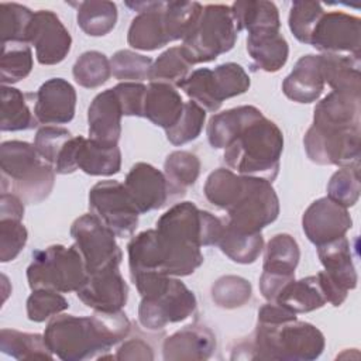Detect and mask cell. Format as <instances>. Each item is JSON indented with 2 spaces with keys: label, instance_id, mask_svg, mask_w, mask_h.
I'll use <instances>...</instances> for the list:
<instances>
[{
  "label": "cell",
  "instance_id": "44",
  "mask_svg": "<svg viewBox=\"0 0 361 361\" xmlns=\"http://www.w3.org/2000/svg\"><path fill=\"white\" fill-rule=\"evenodd\" d=\"M360 164L341 166L329 180L327 197L348 209L360 197Z\"/></svg>",
  "mask_w": 361,
  "mask_h": 361
},
{
  "label": "cell",
  "instance_id": "24",
  "mask_svg": "<svg viewBox=\"0 0 361 361\" xmlns=\"http://www.w3.org/2000/svg\"><path fill=\"white\" fill-rule=\"evenodd\" d=\"M285 96L296 103H313L324 90L319 55H303L282 83Z\"/></svg>",
  "mask_w": 361,
  "mask_h": 361
},
{
  "label": "cell",
  "instance_id": "9",
  "mask_svg": "<svg viewBox=\"0 0 361 361\" xmlns=\"http://www.w3.org/2000/svg\"><path fill=\"white\" fill-rule=\"evenodd\" d=\"M250 85V76L241 65L226 62L214 69L193 71L183 80L180 89L202 109L216 113L226 99L245 93Z\"/></svg>",
  "mask_w": 361,
  "mask_h": 361
},
{
  "label": "cell",
  "instance_id": "38",
  "mask_svg": "<svg viewBox=\"0 0 361 361\" xmlns=\"http://www.w3.org/2000/svg\"><path fill=\"white\" fill-rule=\"evenodd\" d=\"M203 6L197 1H165L164 25L169 42L185 39L196 25Z\"/></svg>",
  "mask_w": 361,
  "mask_h": 361
},
{
  "label": "cell",
  "instance_id": "21",
  "mask_svg": "<svg viewBox=\"0 0 361 361\" xmlns=\"http://www.w3.org/2000/svg\"><path fill=\"white\" fill-rule=\"evenodd\" d=\"M75 87L62 78L44 82L35 93L34 116L39 124H66L75 116Z\"/></svg>",
  "mask_w": 361,
  "mask_h": 361
},
{
  "label": "cell",
  "instance_id": "11",
  "mask_svg": "<svg viewBox=\"0 0 361 361\" xmlns=\"http://www.w3.org/2000/svg\"><path fill=\"white\" fill-rule=\"evenodd\" d=\"M71 235L87 274L120 267L123 252L116 243V234L93 213L78 217L71 226Z\"/></svg>",
  "mask_w": 361,
  "mask_h": 361
},
{
  "label": "cell",
  "instance_id": "19",
  "mask_svg": "<svg viewBox=\"0 0 361 361\" xmlns=\"http://www.w3.org/2000/svg\"><path fill=\"white\" fill-rule=\"evenodd\" d=\"M123 185L141 214L165 206L171 193L165 175L145 162L133 165Z\"/></svg>",
  "mask_w": 361,
  "mask_h": 361
},
{
  "label": "cell",
  "instance_id": "5",
  "mask_svg": "<svg viewBox=\"0 0 361 361\" xmlns=\"http://www.w3.org/2000/svg\"><path fill=\"white\" fill-rule=\"evenodd\" d=\"M326 345L323 333L313 324L298 319L282 323L257 322L251 358L278 361H312Z\"/></svg>",
  "mask_w": 361,
  "mask_h": 361
},
{
  "label": "cell",
  "instance_id": "30",
  "mask_svg": "<svg viewBox=\"0 0 361 361\" xmlns=\"http://www.w3.org/2000/svg\"><path fill=\"white\" fill-rule=\"evenodd\" d=\"M320 68L324 85L334 92L361 94L360 56L322 54Z\"/></svg>",
  "mask_w": 361,
  "mask_h": 361
},
{
  "label": "cell",
  "instance_id": "14",
  "mask_svg": "<svg viewBox=\"0 0 361 361\" xmlns=\"http://www.w3.org/2000/svg\"><path fill=\"white\" fill-rule=\"evenodd\" d=\"M361 131L310 126L303 137L307 158L317 165H355L361 157Z\"/></svg>",
  "mask_w": 361,
  "mask_h": 361
},
{
  "label": "cell",
  "instance_id": "54",
  "mask_svg": "<svg viewBox=\"0 0 361 361\" xmlns=\"http://www.w3.org/2000/svg\"><path fill=\"white\" fill-rule=\"evenodd\" d=\"M116 360H152L154 353L152 348L140 338H131L124 341L114 355Z\"/></svg>",
  "mask_w": 361,
  "mask_h": 361
},
{
  "label": "cell",
  "instance_id": "23",
  "mask_svg": "<svg viewBox=\"0 0 361 361\" xmlns=\"http://www.w3.org/2000/svg\"><path fill=\"white\" fill-rule=\"evenodd\" d=\"M121 117L123 111L113 89L99 93L87 109L89 138L106 145H117L121 135Z\"/></svg>",
  "mask_w": 361,
  "mask_h": 361
},
{
  "label": "cell",
  "instance_id": "45",
  "mask_svg": "<svg viewBox=\"0 0 361 361\" xmlns=\"http://www.w3.org/2000/svg\"><path fill=\"white\" fill-rule=\"evenodd\" d=\"M326 11L319 1H293L289 11V28L293 37L302 44H310L312 34Z\"/></svg>",
  "mask_w": 361,
  "mask_h": 361
},
{
  "label": "cell",
  "instance_id": "47",
  "mask_svg": "<svg viewBox=\"0 0 361 361\" xmlns=\"http://www.w3.org/2000/svg\"><path fill=\"white\" fill-rule=\"evenodd\" d=\"M204 120L206 110L192 100L186 102L183 106L182 116L179 117L176 124L165 130L168 141L178 147L196 140L203 130Z\"/></svg>",
  "mask_w": 361,
  "mask_h": 361
},
{
  "label": "cell",
  "instance_id": "46",
  "mask_svg": "<svg viewBox=\"0 0 361 361\" xmlns=\"http://www.w3.org/2000/svg\"><path fill=\"white\" fill-rule=\"evenodd\" d=\"M34 13L17 3L0 4V37L1 44L17 41L27 42V31ZM28 44V42H27Z\"/></svg>",
  "mask_w": 361,
  "mask_h": 361
},
{
  "label": "cell",
  "instance_id": "39",
  "mask_svg": "<svg viewBox=\"0 0 361 361\" xmlns=\"http://www.w3.org/2000/svg\"><path fill=\"white\" fill-rule=\"evenodd\" d=\"M200 173L199 158L189 151H173L164 162V175L171 192L183 195L186 188L195 185Z\"/></svg>",
  "mask_w": 361,
  "mask_h": 361
},
{
  "label": "cell",
  "instance_id": "50",
  "mask_svg": "<svg viewBox=\"0 0 361 361\" xmlns=\"http://www.w3.org/2000/svg\"><path fill=\"white\" fill-rule=\"evenodd\" d=\"M69 307L61 292L52 289H34L27 299V317L31 322L42 323Z\"/></svg>",
  "mask_w": 361,
  "mask_h": 361
},
{
  "label": "cell",
  "instance_id": "25",
  "mask_svg": "<svg viewBox=\"0 0 361 361\" xmlns=\"http://www.w3.org/2000/svg\"><path fill=\"white\" fill-rule=\"evenodd\" d=\"M317 255L324 267L327 279L341 292L348 295V290L357 286V272L353 264L351 247L347 237H340L317 247Z\"/></svg>",
  "mask_w": 361,
  "mask_h": 361
},
{
  "label": "cell",
  "instance_id": "31",
  "mask_svg": "<svg viewBox=\"0 0 361 361\" xmlns=\"http://www.w3.org/2000/svg\"><path fill=\"white\" fill-rule=\"evenodd\" d=\"M231 14L237 31H279L281 20L276 6L272 1L264 0H244L234 1L231 6Z\"/></svg>",
  "mask_w": 361,
  "mask_h": 361
},
{
  "label": "cell",
  "instance_id": "37",
  "mask_svg": "<svg viewBox=\"0 0 361 361\" xmlns=\"http://www.w3.org/2000/svg\"><path fill=\"white\" fill-rule=\"evenodd\" d=\"M221 252L237 264H252L264 248L261 233H241L224 223L223 234L217 243Z\"/></svg>",
  "mask_w": 361,
  "mask_h": 361
},
{
  "label": "cell",
  "instance_id": "2",
  "mask_svg": "<svg viewBox=\"0 0 361 361\" xmlns=\"http://www.w3.org/2000/svg\"><path fill=\"white\" fill-rule=\"evenodd\" d=\"M131 279L141 295L138 322L144 329L162 330L195 313V293L180 279L159 272H138Z\"/></svg>",
  "mask_w": 361,
  "mask_h": 361
},
{
  "label": "cell",
  "instance_id": "10",
  "mask_svg": "<svg viewBox=\"0 0 361 361\" xmlns=\"http://www.w3.org/2000/svg\"><path fill=\"white\" fill-rule=\"evenodd\" d=\"M155 228L165 235L202 248L217 245L224 230V223L210 212L200 210L192 202H180L158 219Z\"/></svg>",
  "mask_w": 361,
  "mask_h": 361
},
{
  "label": "cell",
  "instance_id": "29",
  "mask_svg": "<svg viewBox=\"0 0 361 361\" xmlns=\"http://www.w3.org/2000/svg\"><path fill=\"white\" fill-rule=\"evenodd\" d=\"M247 51L254 66L264 72H278L288 61L289 47L279 31H258L247 37Z\"/></svg>",
  "mask_w": 361,
  "mask_h": 361
},
{
  "label": "cell",
  "instance_id": "53",
  "mask_svg": "<svg viewBox=\"0 0 361 361\" xmlns=\"http://www.w3.org/2000/svg\"><path fill=\"white\" fill-rule=\"evenodd\" d=\"M111 89L118 100L123 116L142 117L145 85L140 82H121Z\"/></svg>",
  "mask_w": 361,
  "mask_h": 361
},
{
  "label": "cell",
  "instance_id": "7",
  "mask_svg": "<svg viewBox=\"0 0 361 361\" xmlns=\"http://www.w3.org/2000/svg\"><path fill=\"white\" fill-rule=\"evenodd\" d=\"M237 34L230 6L207 4L180 48L192 65L210 62L233 49Z\"/></svg>",
  "mask_w": 361,
  "mask_h": 361
},
{
  "label": "cell",
  "instance_id": "40",
  "mask_svg": "<svg viewBox=\"0 0 361 361\" xmlns=\"http://www.w3.org/2000/svg\"><path fill=\"white\" fill-rule=\"evenodd\" d=\"M32 71V52L27 42H3L0 56V82L11 85L25 79Z\"/></svg>",
  "mask_w": 361,
  "mask_h": 361
},
{
  "label": "cell",
  "instance_id": "15",
  "mask_svg": "<svg viewBox=\"0 0 361 361\" xmlns=\"http://www.w3.org/2000/svg\"><path fill=\"white\" fill-rule=\"evenodd\" d=\"M309 45L323 54L360 56L361 20L343 11L324 13L312 34Z\"/></svg>",
  "mask_w": 361,
  "mask_h": 361
},
{
  "label": "cell",
  "instance_id": "36",
  "mask_svg": "<svg viewBox=\"0 0 361 361\" xmlns=\"http://www.w3.org/2000/svg\"><path fill=\"white\" fill-rule=\"evenodd\" d=\"M1 131H21L37 126V118L31 113L25 94L18 89L1 85V109H0Z\"/></svg>",
  "mask_w": 361,
  "mask_h": 361
},
{
  "label": "cell",
  "instance_id": "12",
  "mask_svg": "<svg viewBox=\"0 0 361 361\" xmlns=\"http://www.w3.org/2000/svg\"><path fill=\"white\" fill-rule=\"evenodd\" d=\"M121 151L82 135L66 141L54 165L56 173L68 175L76 169L92 176H111L120 172Z\"/></svg>",
  "mask_w": 361,
  "mask_h": 361
},
{
  "label": "cell",
  "instance_id": "34",
  "mask_svg": "<svg viewBox=\"0 0 361 361\" xmlns=\"http://www.w3.org/2000/svg\"><path fill=\"white\" fill-rule=\"evenodd\" d=\"M1 353L16 360H52L54 354L45 344L44 336L34 333H23L11 329L0 331Z\"/></svg>",
  "mask_w": 361,
  "mask_h": 361
},
{
  "label": "cell",
  "instance_id": "22",
  "mask_svg": "<svg viewBox=\"0 0 361 361\" xmlns=\"http://www.w3.org/2000/svg\"><path fill=\"white\" fill-rule=\"evenodd\" d=\"M216 337L206 326H186L166 337L162 345L166 361H202L212 357Z\"/></svg>",
  "mask_w": 361,
  "mask_h": 361
},
{
  "label": "cell",
  "instance_id": "13",
  "mask_svg": "<svg viewBox=\"0 0 361 361\" xmlns=\"http://www.w3.org/2000/svg\"><path fill=\"white\" fill-rule=\"evenodd\" d=\"M89 209L116 237H131L138 226L140 212L117 180H100L89 190Z\"/></svg>",
  "mask_w": 361,
  "mask_h": 361
},
{
  "label": "cell",
  "instance_id": "26",
  "mask_svg": "<svg viewBox=\"0 0 361 361\" xmlns=\"http://www.w3.org/2000/svg\"><path fill=\"white\" fill-rule=\"evenodd\" d=\"M183 100L175 86L161 82H151L147 86L142 106V117L152 124L171 128L176 124L183 111Z\"/></svg>",
  "mask_w": 361,
  "mask_h": 361
},
{
  "label": "cell",
  "instance_id": "33",
  "mask_svg": "<svg viewBox=\"0 0 361 361\" xmlns=\"http://www.w3.org/2000/svg\"><path fill=\"white\" fill-rule=\"evenodd\" d=\"M299 258L300 250L296 240L289 234H276L265 247L262 272L295 278Z\"/></svg>",
  "mask_w": 361,
  "mask_h": 361
},
{
  "label": "cell",
  "instance_id": "49",
  "mask_svg": "<svg viewBox=\"0 0 361 361\" xmlns=\"http://www.w3.org/2000/svg\"><path fill=\"white\" fill-rule=\"evenodd\" d=\"M151 65L152 59L149 56L131 49H120L110 59L111 75L123 82H141L148 79Z\"/></svg>",
  "mask_w": 361,
  "mask_h": 361
},
{
  "label": "cell",
  "instance_id": "20",
  "mask_svg": "<svg viewBox=\"0 0 361 361\" xmlns=\"http://www.w3.org/2000/svg\"><path fill=\"white\" fill-rule=\"evenodd\" d=\"M165 1H127L126 6L138 14L133 18L127 42L140 51H155L169 44L162 8Z\"/></svg>",
  "mask_w": 361,
  "mask_h": 361
},
{
  "label": "cell",
  "instance_id": "51",
  "mask_svg": "<svg viewBox=\"0 0 361 361\" xmlns=\"http://www.w3.org/2000/svg\"><path fill=\"white\" fill-rule=\"evenodd\" d=\"M28 238L21 220L0 219V261L8 262L18 257Z\"/></svg>",
  "mask_w": 361,
  "mask_h": 361
},
{
  "label": "cell",
  "instance_id": "55",
  "mask_svg": "<svg viewBox=\"0 0 361 361\" xmlns=\"http://www.w3.org/2000/svg\"><path fill=\"white\" fill-rule=\"evenodd\" d=\"M24 202L13 193H1L0 196V219L23 220Z\"/></svg>",
  "mask_w": 361,
  "mask_h": 361
},
{
  "label": "cell",
  "instance_id": "28",
  "mask_svg": "<svg viewBox=\"0 0 361 361\" xmlns=\"http://www.w3.org/2000/svg\"><path fill=\"white\" fill-rule=\"evenodd\" d=\"M262 116L261 110L254 106H238L214 114L206 130L209 144L216 149H226L243 128Z\"/></svg>",
  "mask_w": 361,
  "mask_h": 361
},
{
  "label": "cell",
  "instance_id": "16",
  "mask_svg": "<svg viewBox=\"0 0 361 361\" xmlns=\"http://www.w3.org/2000/svg\"><path fill=\"white\" fill-rule=\"evenodd\" d=\"M27 42L35 48L41 65H56L69 54L72 37L54 11L38 10L28 25Z\"/></svg>",
  "mask_w": 361,
  "mask_h": 361
},
{
  "label": "cell",
  "instance_id": "4",
  "mask_svg": "<svg viewBox=\"0 0 361 361\" xmlns=\"http://www.w3.org/2000/svg\"><path fill=\"white\" fill-rule=\"evenodd\" d=\"M0 166L1 193H13L24 203H39L52 192L55 169L39 157L34 144L1 142Z\"/></svg>",
  "mask_w": 361,
  "mask_h": 361
},
{
  "label": "cell",
  "instance_id": "41",
  "mask_svg": "<svg viewBox=\"0 0 361 361\" xmlns=\"http://www.w3.org/2000/svg\"><path fill=\"white\" fill-rule=\"evenodd\" d=\"M192 63L185 56L180 47H172L162 52L151 65L148 79L151 82L168 83L180 87L189 75Z\"/></svg>",
  "mask_w": 361,
  "mask_h": 361
},
{
  "label": "cell",
  "instance_id": "6",
  "mask_svg": "<svg viewBox=\"0 0 361 361\" xmlns=\"http://www.w3.org/2000/svg\"><path fill=\"white\" fill-rule=\"evenodd\" d=\"M89 274L83 258L73 245H49L32 252L27 268V281L31 290L52 289L61 293L78 292Z\"/></svg>",
  "mask_w": 361,
  "mask_h": 361
},
{
  "label": "cell",
  "instance_id": "43",
  "mask_svg": "<svg viewBox=\"0 0 361 361\" xmlns=\"http://www.w3.org/2000/svg\"><path fill=\"white\" fill-rule=\"evenodd\" d=\"M241 178V175H237L226 168H219L213 171L207 176L203 188L206 199L213 206L227 210L240 189Z\"/></svg>",
  "mask_w": 361,
  "mask_h": 361
},
{
  "label": "cell",
  "instance_id": "3",
  "mask_svg": "<svg viewBox=\"0 0 361 361\" xmlns=\"http://www.w3.org/2000/svg\"><path fill=\"white\" fill-rule=\"evenodd\" d=\"M282 151L283 135L281 128L262 116L243 128L224 149V161L238 175L264 178L272 182L279 172Z\"/></svg>",
  "mask_w": 361,
  "mask_h": 361
},
{
  "label": "cell",
  "instance_id": "18",
  "mask_svg": "<svg viewBox=\"0 0 361 361\" xmlns=\"http://www.w3.org/2000/svg\"><path fill=\"white\" fill-rule=\"evenodd\" d=\"M78 298L94 312H120L128 298V286L118 268L89 274L86 282L76 292Z\"/></svg>",
  "mask_w": 361,
  "mask_h": 361
},
{
  "label": "cell",
  "instance_id": "32",
  "mask_svg": "<svg viewBox=\"0 0 361 361\" xmlns=\"http://www.w3.org/2000/svg\"><path fill=\"white\" fill-rule=\"evenodd\" d=\"M293 313H307L323 307L327 303L319 275L302 278L289 282L274 300Z\"/></svg>",
  "mask_w": 361,
  "mask_h": 361
},
{
  "label": "cell",
  "instance_id": "42",
  "mask_svg": "<svg viewBox=\"0 0 361 361\" xmlns=\"http://www.w3.org/2000/svg\"><path fill=\"white\" fill-rule=\"evenodd\" d=\"M75 82L86 89L104 85L111 76L110 59L99 51H86L75 62L72 69Z\"/></svg>",
  "mask_w": 361,
  "mask_h": 361
},
{
  "label": "cell",
  "instance_id": "17",
  "mask_svg": "<svg viewBox=\"0 0 361 361\" xmlns=\"http://www.w3.org/2000/svg\"><path fill=\"white\" fill-rule=\"evenodd\" d=\"M351 226L348 210L327 196L310 203L302 216L303 231L316 247L344 237Z\"/></svg>",
  "mask_w": 361,
  "mask_h": 361
},
{
  "label": "cell",
  "instance_id": "8",
  "mask_svg": "<svg viewBox=\"0 0 361 361\" xmlns=\"http://www.w3.org/2000/svg\"><path fill=\"white\" fill-rule=\"evenodd\" d=\"M240 189L227 207L226 224L241 233H261L279 214V199L271 182L241 175Z\"/></svg>",
  "mask_w": 361,
  "mask_h": 361
},
{
  "label": "cell",
  "instance_id": "48",
  "mask_svg": "<svg viewBox=\"0 0 361 361\" xmlns=\"http://www.w3.org/2000/svg\"><path fill=\"white\" fill-rule=\"evenodd\" d=\"M251 298V283L237 275L219 278L212 286L213 302L223 309H235L244 306Z\"/></svg>",
  "mask_w": 361,
  "mask_h": 361
},
{
  "label": "cell",
  "instance_id": "1",
  "mask_svg": "<svg viewBox=\"0 0 361 361\" xmlns=\"http://www.w3.org/2000/svg\"><path fill=\"white\" fill-rule=\"evenodd\" d=\"M131 323L120 310L94 312L92 316L56 314L45 327L49 351L63 361H83L109 351L127 337Z\"/></svg>",
  "mask_w": 361,
  "mask_h": 361
},
{
  "label": "cell",
  "instance_id": "27",
  "mask_svg": "<svg viewBox=\"0 0 361 361\" xmlns=\"http://www.w3.org/2000/svg\"><path fill=\"white\" fill-rule=\"evenodd\" d=\"M361 94L331 90L314 107L313 124L354 128L361 124Z\"/></svg>",
  "mask_w": 361,
  "mask_h": 361
},
{
  "label": "cell",
  "instance_id": "52",
  "mask_svg": "<svg viewBox=\"0 0 361 361\" xmlns=\"http://www.w3.org/2000/svg\"><path fill=\"white\" fill-rule=\"evenodd\" d=\"M71 138L72 134L63 127L44 126L35 134L34 147L39 157L54 166L59 157V152L62 151L66 141Z\"/></svg>",
  "mask_w": 361,
  "mask_h": 361
},
{
  "label": "cell",
  "instance_id": "35",
  "mask_svg": "<svg viewBox=\"0 0 361 361\" xmlns=\"http://www.w3.org/2000/svg\"><path fill=\"white\" fill-rule=\"evenodd\" d=\"M76 21L85 34L103 37L109 34L117 23V6L107 0L80 1L78 4Z\"/></svg>",
  "mask_w": 361,
  "mask_h": 361
}]
</instances>
